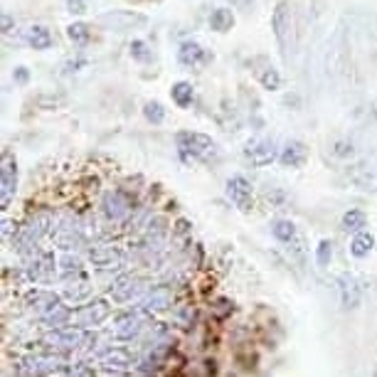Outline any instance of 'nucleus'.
<instances>
[{
	"label": "nucleus",
	"mask_w": 377,
	"mask_h": 377,
	"mask_svg": "<svg viewBox=\"0 0 377 377\" xmlns=\"http://www.w3.org/2000/svg\"><path fill=\"white\" fill-rule=\"evenodd\" d=\"M175 146H178L183 160H205L217 148L210 136L197 134V131H181L175 136Z\"/></svg>",
	"instance_id": "obj_1"
},
{
	"label": "nucleus",
	"mask_w": 377,
	"mask_h": 377,
	"mask_svg": "<svg viewBox=\"0 0 377 377\" xmlns=\"http://www.w3.org/2000/svg\"><path fill=\"white\" fill-rule=\"evenodd\" d=\"M271 30H274L276 42L282 47L284 59L288 62V50L293 47V12L286 0H282L271 12Z\"/></svg>",
	"instance_id": "obj_2"
},
{
	"label": "nucleus",
	"mask_w": 377,
	"mask_h": 377,
	"mask_svg": "<svg viewBox=\"0 0 377 377\" xmlns=\"http://www.w3.org/2000/svg\"><path fill=\"white\" fill-rule=\"evenodd\" d=\"M96 23L104 30H113V33H131V30L146 28L148 17L136 10H107L96 17Z\"/></svg>",
	"instance_id": "obj_3"
},
{
	"label": "nucleus",
	"mask_w": 377,
	"mask_h": 377,
	"mask_svg": "<svg viewBox=\"0 0 377 377\" xmlns=\"http://www.w3.org/2000/svg\"><path fill=\"white\" fill-rule=\"evenodd\" d=\"M151 323V311L141 309H134V311H126V313L116 315V321H113V335L121 340H131L136 335H141L146 331V326Z\"/></svg>",
	"instance_id": "obj_4"
},
{
	"label": "nucleus",
	"mask_w": 377,
	"mask_h": 377,
	"mask_svg": "<svg viewBox=\"0 0 377 377\" xmlns=\"http://www.w3.org/2000/svg\"><path fill=\"white\" fill-rule=\"evenodd\" d=\"M89 340H91V335L84 331V328L72 326V328H52V333H47L45 338H42V343H45L47 348L74 350V348H79V345L89 343Z\"/></svg>",
	"instance_id": "obj_5"
},
{
	"label": "nucleus",
	"mask_w": 377,
	"mask_h": 377,
	"mask_svg": "<svg viewBox=\"0 0 377 377\" xmlns=\"http://www.w3.org/2000/svg\"><path fill=\"white\" fill-rule=\"evenodd\" d=\"M109 315H111V306H109V301L107 299H94V301H89L86 306H82L79 311H74L72 321L77 323L79 328H84V331H86V328L102 326Z\"/></svg>",
	"instance_id": "obj_6"
},
{
	"label": "nucleus",
	"mask_w": 377,
	"mask_h": 377,
	"mask_svg": "<svg viewBox=\"0 0 377 377\" xmlns=\"http://www.w3.org/2000/svg\"><path fill=\"white\" fill-rule=\"evenodd\" d=\"M15 190H17V163L15 156L6 151L3 163H0V205H3V210L10 208Z\"/></svg>",
	"instance_id": "obj_7"
},
{
	"label": "nucleus",
	"mask_w": 377,
	"mask_h": 377,
	"mask_svg": "<svg viewBox=\"0 0 377 377\" xmlns=\"http://www.w3.org/2000/svg\"><path fill=\"white\" fill-rule=\"evenodd\" d=\"M89 261L99 271H113L124 266L126 254L118 247H113V244H94L89 249Z\"/></svg>",
	"instance_id": "obj_8"
},
{
	"label": "nucleus",
	"mask_w": 377,
	"mask_h": 377,
	"mask_svg": "<svg viewBox=\"0 0 377 377\" xmlns=\"http://www.w3.org/2000/svg\"><path fill=\"white\" fill-rule=\"evenodd\" d=\"M25 372L30 375H52L57 370H64L67 367V360L59 358V355L52 353H30L28 358L23 360Z\"/></svg>",
	"instance_id": "obj_9"
},
{
	"label": "nucleus",
	"mask_w": 377,
	"mask_h": 377,
	"mask_svg": "<svg viewBox=\"0 0 377 377\" xmlns=\"http://www.w3.org/2000/svg\"><path fill=\"white\" fill-rule=\"evenodd\" d=\"M227 197H230L235 208H239L242 212H249L254 208V190L252 183L244 175H232L227 181Z\"/></svg>",
	"instance_id": "obj_10"
},
{
	"label": "nucleus",
	"mask_w": 377,
	"mask_h": 377,
	"mask_svg": "<svg viewBox=\"0 0 377 377\" xmlns=\"http://www.w3.org/2000/svg\"><path fill=\"white\" fill-rule=\"evenodd\" d=\"M335 286H338L340 306H343L345 311H353V309H358V306H360V301H362V282L358 279V276L340 274L338 282H335Z\"/></svg>",
	"instance_id": "obj_11"
},
{
	"label": "nucleus",
	"mask_w": 377,
	"mask_h": 377,
	"mask_svg": "<svg viewBox=\"0 0 377 377\" xmlns=\"http://www.w3.org/2000/svg\"><path fill=\"white\" fill-rule=\"evenodd\" d=\"M244 158L249 163L257 165V168H264V165H271L276 160V146L269 138H254L244 146Z\"/></svg>",
	"instance_id": "obj_12"
},
{
	"label": "nucleus",
	"mask_w": 377,
	"mask_h": 377,
	"mask_svg": "<svg viewBox=\"0 0 377 377\" xmlns=\"http://www.w3.org/2000/svg\"><path fill=\"white\" fill-rule=\"evenodd\" d=\"M131 210H134V205L121 190H111L104 195V214L111 222H124L131 214Z\"/></svg>",
	"instance_id": "obj_13"
},
{
	"label": "nucleus",
	"mask_w": 377,
	"mask_h": 377,
	"mask_svg": "<svg viewBox=\"0 0 377 377\" xmlns=\"http://www.w3.org/2000/svg\"><path fill=\"white\" fill-rule=\"evenodd\" d=\"M178 62L183 64V67H203V64L212 62V55H210L208 50H205L200 42H195V39H187V42H183L181 50H178Z\"/></svg>",
	"instance_id": "obj_14"
},
{
	"label": "nucleus",
	"mask_w": 377,
	"mask_h": 377,
	"mask_svg": "<svg viewBox=\"0 0 377 377\" xmlns=\"http://www.w3.org/2000/svg\"><path fill=\"white\" fill-rule=\"evenodd\" d=\"M143 291V284L138 276H118L116 282L111 284V299L116 301V304H129V301H134L138 293Z\"/></svg>",
	"instance_id": "obj_15"
},
{
	"label": "nucleus",
	"mask_w": 377,
	"mask_h": 377,
	"mask_svg": "<svg viewBox=\"0 0 377 377\" xmlns=\"http://www.w3.org/2000/svg\"><path fill=\"white\" fill-rule=\"evenodd\" d=\"M30 276H33V282L37 284H47L55 279L57 269H55V254L52 252H37L35 254V261L28 266Z\"/></svg>",
	"instance_id": "obj_16"
},
{
	"label": "nucleus",
	"mask_w": 377,
	"mask_h": 377,
	"mask_svg": "<svg viewBox=\"0 0 377 377\" xmlns=\"http://www.w3.org/2000/svg\"><path fill=\"white\" fill-rule=\"evenodd\" d=\"M99 365L107 367V370H131V367L136 365V358L131 350L126 348H109L107 353L99 355Z\"/></svg>",
	"instance_id": "obj_17"
},
{
	"label": "nucleus",
	"mask_w": 377,
	"mask_h": 377,
	"mask_svg": "<svg viewBox=\"0 0 377 377\" xmlns=\"http://www.w3.org/2000/svg\"><path fill=\"white\" fill-rule=\"evenodd\" d=\"M279 160L284 168H304L309 160V148L301 141H286V146L279 153Z\"/></svg>",
	"instance_id": "obj_18"
},
{
	"label": "nucleus",
	"mask_w": 377,
	"mask_h": 377,
	"mask_svg": "<svg viewBox=\"0 0 377 377\" xmlns=\"http://www.w3.org/2000/svg\"><path fill=\"white\" fill-rule=\"evenodd\" d=\"M143 309L151 311V313H160V311H168L173 306V288L170 286H153L148 291V296L143 299Z\"/></svg>",
	"instance_id": "obj_19"
},
{
	"label": "nucleus",
	"mask_w": 377,
	"mask_h": 377,
	"mask_svg": "<svg viewBox=\"0 0 377 377\" xmlns=\"http://www.w3.org/2000/svg\"><path fill=\"white\" fill-rule=\"evenodd\" d=\"M52 230H55V220H52L50 212H37L33 220L28 222V227H23V232L35 244H37L45 235H52Z\"/></svg>",
	"instance_id": "obj_20"
},
{
	"label": "nucleus",
	"mask_w": 377,
	"mask_h": 377,
	"mask_svg": "<svg viewBox=\"0 0 377 377\" xmlns=\"http://www.w3.org/2000/svg\"><path fill=\"white\" fill-rule=\"evenodd\" d=\"M72 318H74V313L62 304V301H57L55 306H50L47 311L39 313V321L45 323V326H50V328H64L69 321H72Z\"/></svg>",
	"instance_id": "obj_21"
},
{
	"label": "nucleus",
	"mask_w": 377,
	"mask_h": 377,
	"mask_svg": "<svg viewBox=\"0 0 377 377\" xmlns=\"http://www.w3.org/2000/svg\"><path fill=\"white\" fill-rule=\"evenodd\" d=\"M375 249V237L370 232H355V237L350 239V254H353L355 259H365L370 257V252Z\"/></svg>",
	"instance_id": "obj_22"
},
{
	"label": "nucleus",
	"mask_w": 377,
	"mask_h": 377,
	"mask_svg": "<svg viewBox=\"0 0 377 377\" xmlns=\"http://www.w3.org/2000/svg\"><path fill=\"white\" fill-rule=\"evenodd\" d=\"M86 296H91V284L84 274H79L74 282L67 284V288H64V299L79 304V301H84Z\"/></svg>",
	"instance_id": "obj_23"
},
{
	"label": "nucleus",
	"mask_w": 377,
	"mask_h": 377,
	"mask_svg": "<svg viewBox=\"0 0 377 377\" xmlns=\"http://www.w3.org/2000/svg\"><path fill=\"white\" fill-rule=\"evenodd\" d=\"M348 175L360 190H377V173L372 168H367V165H355Z\"/></svg>",
	"instance_id": "obj_24"
},
{
	"label": "nucleus",
	"mask_w": 377,
	"mask_h": 377,
	"mask_svg": "<svg viewBox=\"0 0 377 377\" xmlns=\"http://www.w3.org/2000/svg\"><path fill=\"white\" fill-rule=\"evenodd\" d=\"M28 45L33 47V50H50L52 47V33L45 28V25H33V28L28 30Z\"/></svg>",
	"instance_id": "obj_25"
},
{
	"label": "nucleus",
	"mask_w": 377,
	"mask_h": 377,
	"mask_svg": "<svg viewBox=\"0 0 377 377\" xmlns=\"http://www.w3.org/2000/svg\"><path fill=\"white\" fill-rule=\"evenodd\" d=\"M232 28H235V15H232L230 8L212 10V15H210V30H214V33H230Z\"/></svg>",
	"instance_id": "obj_26"
},
{
	"label": "nucleus",
	"mask_w": 377,
	"mask_h": 377,
	"mask_svg": "<svg viewBox=\"0 0 377 377\" xmlns=\"http://www.w3.org/2000/svg\"><path fill=\"white\" fill-rule=\"evenodd\" d=\"M170 96H173V102L181 109H187L192 104V99H195V89H192L190 82H175L170 86Z\"/></svg>",
	"instance_id": "obj_27"
},
{
	"label": "nucleus",
	"mask_w": 377,
	"mask_h": 377,
	"mask_svg": "<svg viewBox=\"0 0 377 377\" xmlns=\"http://www.w3.org/2000/svg\"><path fill=\"white\" fill-rule=\"evenodd\" d=\"M340 225H343L345 232H362V227L367 225V214L362 212V210H348V212L343 214V220H340Z\"/></svg>",
	"instance_id": "obj_28"
},
{
	"label": "nucleus",
	"mask_w": 377,
	"mask_h": 377,
	"mask_svg": "<svg viewBox=\"0 0 377 377\" xmlns=\"http://www.w3.org/2000/svg\"><path fill=\"white\" fill-rule=\"evenodd\" d=\"M271 235L279 242H291L293 237H296V225L291 220H274L271 222Z\"/></svg>",
	"instance_id": "obj_29"
},
{
	"label": "nucleus",
	"mask_w": 377,
	"mask_h": 377,
	"mask_svg": "<svg viewBox=\"0 0 377 377\" xmlns=\"http://www.w3.org/2000/svg\"><path fill=\"white\" fill-rule=\"evenodd\" d=\"M259 84L269 91L282 89V74H279V69L271 67V64H266V67L259 72Z\"/></svg>",
	"instance_id": "obj_30"
},
{
	"label": "nucleus",
	"mask_w": 377,
	"mask_h": 377,
	"mask_svg": "<svg viewBox=\"0 0 377 377\" xmlns=\"http://www.w3.org/2000/svg\"><path fill=\"white\" fill-rule=\"evenodd\" d=\"M143 116H146L148 124H163L165 121V109L160 102H146V107H143Z\"/></svg>",
	"instance_id": "obj_31"
},
{
	"label": "nucleus",
	"mask_w": 377,
	"mask_h": 377,
	"mask_svg": "<svg viewBox=\"0 0 377 377\" xmlns=\"http://www.w3.org/2000/svg\"><path fill=\"white\" fill-rule=\"evenodd\" d=\"M67 37L72 39L74 45H86L89 42V25H84V23H72L67 28Z\"/></svg>",
	"instance_id": "obj_32"
},
{
	"label": "nucleus",
	"mask_w": 377,
	"mask_h": 377,
	"mask_svg": "<svg viewBox=\"0 0 377 377\" xmlns=\"http://www.w3.org/2000/svg\"><path fill=\"white\" fill-rule=\"evenodd\" d=\"M129 52L136 62H151L153 59L151 47H148V42H143V39H134V42L129 45Z\"/></svg>",
	"instance_id": "obj_33"
},
{
	"label": "nucleus",
	"mask_w": 377,
	"mask_h": 377,
	"mask_svg": "<svg viewBox=\"0 0 377 377\" xmlns=\"http://www.w3.org/2000/svg\"><path fill=\"white\" fill-rule=\"evenodd\" d=\"M331 259H333V242L331 239H321L318 247H315V261H318V266H328Z\"/></svg>",
	"instance_id": "obj_34"
},
{
	"label": "nucleus",
	"mask_w": 377,
	"mask_h": 377,
	"mask_svg": "<svg viewBox=\"0 0 377 377\" xmlns=\"http://www.w3.org/2000/svg\"><path fill=\"white\" fill-rule=\"evenodd\" d=\"M331 151L335 158H353L355 156V146L350 141H335Z\"/></svg>",
	"instance_id": "obj_35"
},
{
	"label": "nucleus",
	"mask_w": 377,
	"mask_h": 377,
	"mask_svg": "<svg viewBox=\"0 0 377 377\" xmlns=\"http://www.w3.org/2000/svg\"><path fill=\"white\" fill-rule=\"evenodd\" d=\"M59 264H62V271H67V274H82V261L77 257H72V254H64Z\"/></svg>",
	"instance_id": "obj_36"
},
{
	"label": "nucleus",
	"mask_w": 377,
	"mask_h": 377,
	"mask_svg": "<svg viewBox=\"0 0 377 377\" xmlns=\"http://www.w3.org/2000/svg\"><path fill=\"white\" fill-rule=\"evenodd\" d=\"M12 79H15V84H28V82H30V69L28 67H15V69H12Z\"/></svg>",
	"instance_id": "obj_37"
},
{
	"label": "nucleus",
	"mask_w": 377,
	"mask_h": 377,
	"mask_svg": "<svg viewBox=\"0 0 377 377\" xmlns=\"http://www.w3.org/2000/svg\"><path fill=\"white\" fill-rule=\"evenodd\" d=\"M67 10L72 12V15H84L86 3L84 0H67Z\"/></svg>",
	"instance_id": "obj_38"
},
{
	"label": "nucleus",
	"mask_w": 377,
	"mask_h": 377,
	"mask_svg": "<svg viewBox=\"0 0 377 377\" xmlns=\"http://www.w3.org/2000/svg\"><path fill=\"white\" fill-rule=\"evenodd\" d=\"M86 59H82V57H77V59H69L67 64H64V74H72V72H79L82 67H86Z\"/></svg>",
	"instance_id": "obj_39"
},
{
	"label": "nucleus",
	"mask_w": 377,
	"mask_h": 377,
	"mask_svg": "<svg viewBox=\"0 0 377 377\" xmlns=\"http://www.w3.org/2000/svg\"><path fill=\"white\" fill-rule=\"evenodd\" d=\"M69 377H94V375H91L89 367H74V370L69 372Z\"/></svg>",
	"instance_id": "obj_40"
},
{
	"label": "nucleus",
	"mask_w": 377,
	"mask_h": 377,
	"mask_svg": "<svg viewBox=\"0 0 377 377\" xmlns=\"http://www.w3.org/2000/svg\"><path fill=\"white\" fill-rule=\"evenodd\" d=\"M10 235H12V222L6 217V220H3V239L8 242V239H10Z\"/></svg>",
	"instance_id": "obj_41"
},
{
	"label": "nucleus",
	"mask_w": 377,
	"mask_h": 377,
	"mask_svg": "<svg viewBox=\"0 0 377 377\" xmlns=\"http://www.w3.org/2000/svg\"><path fill=\"white\" fill-rule=\"evenodd\" d=\"M10 28H12V17L6 12V15H3V33H10Z\"/></svg>",
	"instance_id": "obj_42"
},
{
	"label": "nucleus",
	"mask_w": 377,
	"mask_h": 377,
	"mask_svg": "<svg viewBox=\"0 0 377 377\" xmlns=\"http://www.w3.org/2000/svg\"><path fill=\"white\" fill-rule=\"evenodd\" d=\"M205 365H208V377H214V375H217V362H214V360H208Z\"/></svg>",
	"instance_id": "obj_43"
}]
</instances>
